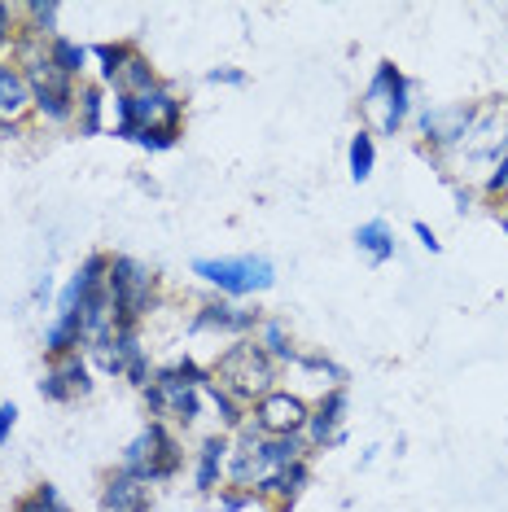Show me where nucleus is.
<instances>
[{
    "mask_svg": "<svg viewBox=\"0 0 508 512\" xmlns=\"http://www.w3.org/2000/svg\"><path fill=\"white\" fill-rule=\"evenodd\" d=\"M193 276H202L206 285L224 289L233 298H246V294L272 289L276 267L268 259H259V254H241V259H198L193 263Z\"/></svg>",
    "mask_w": 508,
    "mask_h": 512,
    "instance_id": "obj_6",
    "label": "nucleus"
},
{
    "mask_svg": "<svg viewBox=\"0 0 508 512\" xmlns=\"http://www.w3.org/2000/svg\"><path fill=\"white\" fill-rule=\"evenodd\" d=\"M303 486H307V460H298V464H285V469L268 473L254 486V495H268V499H276V508H285V504H294Z\"/></svg>",
    "mask_w": 508,
    "mask_h": 512,
    "instance_id": "obj_16",
    "label": "nucleus"
},
{
    "mask_svg": "<svg viewBox=\"0 0 508 512\" xmlns=\"http://www.w3.org/2000/svg\"><path fill=\"white\" fill-rule=\"evenodd\" d=\"M88 57H92V53L84 49V44H75V40H66V36H53V40H49V62H53L66 79H79V75H84Z\"/></svg>",
    "mask_w": 508,
    "mask_h": 512,
    "instance_id": "obj_20",
    "label": "nucleus"
},
{
    "mask_svg": "<svg viewBox=\"0 0 508 512\" xmlns=\"http://www.w3.org/2000/svg\"><path fill=\"white\" fill-rule=\"evenodd\" d=\"M456 154L465 162H500L508 154V106L473 110L465 136L456 141Z\"/></svg>",
    "mask_w": 508,
    "mask_h": 512,
    "instance_id": "obj_8",
    "label": "nucleus"
},
{
    "mask_svg": "<svg viewBox=\"0 0 508 512\" xmlns=\"http://www.w3.org/2000/svg\"><path fill=\"white\" fill-rule=\"evenodd\" d=\"M114 114H119V123H114V136H123V141H136L141 132L180 127L184 101L171 88L154 84L149 92H141V97H114Z\"/></svg>",
    "mask_w": 508,
    "mask_h": 512,
    "instance_id": "obj_4",
    "label": "nucleus"
},
{
    "mask_svg": "<svg viewBox=\"0 0 508 512\" xmlns=\"http://www.w3.org/2000/svg\"><path fill=\"white\" fill-rule=\"evenodd\" d=\"M342 416H346V390H329L325 399H320V407L307 416V442L311 447H325V442L338 438V429H342Z\"/></svg>",
    "mask_w": 508,
    "mask_h": 512,
    "instance_id": "obj_14",
    "label": "nucleus"
},
{
    "mask_svg": "<svg viewBox=\"0 0 508 512\" xmlns=\"http://www.w3.org/2000/svg\"><path fill=\"white\" fill-rule=\"evenodd\" d=\"M250 495H254V491H241V495H224V499H219V508H224V512H241V508L250 504Z\"/></svg>",
    "mask_w": 508,
    "mask_h": 512,
    "instance_id": "obj_32",
    "label": "nucleus"
},
{
    "mask_svg": "<svg viewBox=\"0 0 508 512\" xmlns=\"http://www.w3.org/2000/svg\"><path fill=\"white\" fill-rule=\"evenodd\" d=\"M92 57H97V66H101V79H106V84H114V79H119V71L127 66V57L136 53V44H123V40H106V44H92L88 49Z\"/></svg>",
    "mask_w": 508,
    "mask_h": 512,
    "instance_id": "obj_23",
    "label": "nucleus"
},
{
    "mask_svg": "<svg viewBox=\"0 0 508 512\" xmlns=\"http://www.w3.org/2000/svg\"><path fill=\"white\" fill-rule=\"evenodd\" d=\"M254 333H259L254 342L263 346V355H268L272 364H276V359H285V364H294V359H298V351H294V342H290V333H285L281 320H263Z\"/></svg>",
    "mask_w": 508,
    "mask_h": 512,
    "instance_id": "obj_22",
    "label": "nucleus"
},
{
    "mask_svg": "<svg viewBox=\"0 0 508 512\" xmlns=\"http://www.w3.org/2000/svg\"><path fill=\"white\" fill-rule=\"evenodd\" d=\"M364 110L377 114L381 136H395L399 127H403V119H408V110H412V101H408V79H403V71H399L395 62H381L377 66L373 84H368V92H364Z\"/></svg>",
    "mask_w": 508,
    "mask_h": 512,
    "instance_id": "obj_7",
    "label": "nucleus"
},
{
    "mask_svg": "<svg viewBox=\"0 0 508 512\" xmlns=\"http://www.w3.org/2000/svg\"><path fill=\"white\" fill-rule=\"evenodd\" d=\"M412 232H417V241H421V246L430 250V254H438V250H443V246H438V237L430 232V224H421V219H417V224H412Z\"/></svg>",
    "mask_w": 508,
    "mask_h": 512,
    "instance_id": "obj_30",
    "label": "nucleus"
},
{
    "mask_svg": "<svg viewBox=\"0 0 508 512\" xmlns=\"http://www.w3.org/2000/svg\"><path fill=\"white\" fill-rule=\"evenodd\" d=\"M206 79H211V84H246V75L233 71V66H224V71H211Z\"/></svg>",
    "mask_w": 508,
    "mask_h": 512,
    "instance_id": "obj_31",
    "label": "nucleus"
},
{
    "mask_svg": "<svg viewBox=\"0 0 508 512\" xmlns=\"http://www.w3.org/2000/svg\"><path fill=\"white\" fill-rule=\"evenodd\" d=\"M193 329H202V333H250V329H259V316L233 307V302H206V307L198 311V320H193Z\"/></svg>",
    "mask_w": 508,
    "mask_h": 512,
    "instance_id": "obj_13",
    "label": "nucleus"
},
{
    "mask_svg": "<svg viewBox=\"0 0 508 512\" xmlns=\"http://www.w3.org/2000/svg\"><path fill=\"white\" fill-rule=\"evenodd\" d=\"M176 141H180V127H158V132L136 136V145L141 149H176Z\"/></svg>",
    "mask_w": 508,
    "mask_h": 512,
    "instance_id": "obj_27",
    "label": "nucleus"
},
{
    "mask_svg": "<svg viewBox=\"0 0 508 512\" xmlns=\"http://www.w3.org/2000/svg\"><path fill=\"white\" fill-rule=\"evenodd\" d=\"M14 512H71V508L62 504V495H57V486L44 482V486H36V491H31L27 499H18Z\"/></svg>",
    "mask_w": 508,
    "mask_h": 512,
    "instance_id": "obj_26",
    "label": "nucleus"
},
{
    "mask_svg": "<svg viewBox=\"0 0 508 512\" xmlns=\"http://www.w3.org/2000/svg\"><path fill=\"white\" fill-rule=\"evenodd\" d=\"M101 110H106V97H101L97 84H84L75 97V123H79V136H97L101 132Z\"/></svg>",
    "mask_w": 508,
    "mask_h": 512,
    "instance_id": "obj_21",
    "label": "nucleus"
},
{
    "mask_svg": "<svg viewBox=\"0 0 508 512\" xmlns=\"http://www.w3.org/2000/svg\"><path fill=\"white\" fill-rule=\"evenodd\" d=\"M355 246L373 263H386V259H395V232H390L386 219H368V224L355 228Z\"/></svg>",
    "mask_w": 508,
    "mask_h": 512,
    "instance_id": "obj_18",
    "label": "nucleus"
},
{
    "mask_svg": "<svg viewBox=\"0 0 508 512\" xmlns=\"http://www.w3.org/2000/svg\"><path fill=\"white\" fill-rule=\"evenodd\" d=\"M307 403L290 390H272L254 403V425L259 434H272V438H298L307 429Z\"/></svg>",
    "mask_w": 508,
    "mask_h": 512,
    "instance_id": "obj_9",
    "label": "nucleus"
},
{
    "mask_svg": "<svg viewBox=\"0 0 508 512\" xmlns=\"http://www.w3.org/2000/svg\"><path fill=\"white\" fill-rule=\"evenodd\" d=\"M473 119L469 106H447V110H421V136L434 149H456V141L465 136V127Z\"/></svg>",
    "mask_w": 508,
    "mask_h": 512,
    "instance_id": "obj_12",
    "label": "nucleus"
},
{
    "mask_svg": "<svg viewBox=\"0 0 508 512\" xmlns=\"http://www.w3.org/2000/svg\"><path fill=\"white\" fill-rule=\"evenodd\" d=\"M206 381H211V372H202L193 359H184V364L149 377L145 399H149V407H154V416H167V421H176V425H193L198 421Z\"/></svg>",
    "mask_w": 508,
    "mask_h": 512,
    "instance_id": "obj_1",
    "label": "nucleus"
},
{
    "mask_svg": "<svg viewBox=\"0 0 508 512\" xmlns=\"http://www.w3.org/2000/svg\"><path fill=\"white\" fill-rule=\"evenodd\" d=\"M373 167H377V145H373V136H368V132H355V136H351V180L364 184L368 176H373Z\"/></svg>",
    "mask_w": 508,
    "mask_h": 512,
    "instance_id": "obj_24",
    "label": "nucleus"
},
{
    "mask_svg": "<svg viewBox=\"0 0 508 512\" xmlns=\"http://www.w3.org/2000/svg\"><path fill=\"white\" fill-rule=\"evenodd\" d=\"M224 473H228V438H224V434H215V438H206V442H202V451H198L193 486H198V491H215L219 477H224Z\"/></svg>",
    "mask_w": 508,
    "mask_h": 512,
    "instance_id": "obj_17",
    "label": "nucleus"
},
{
    "mask_svg": "<svg viewBox=\"0 0 508 512\" xmlns=\"http://www.w3.org/2000/svg\"><path fill=\"white\" fill-rule=\"evenodd\" d=\"M158 79H154V66H149V57L136 49L132 57H127V66L119 71V79H114V92L119 97H141V92H149Z\"/></svg>",
    "mask_w": 508,
    "mask_h": 512,
    "instance_id": "obj_19",
    "label": "nucleus"
},
{
    "mask_svg": "<svg viewBox=\"0 0 508 512\" xmlns=\"http://www.w3.org/2000/svg\"><path fill=\"white\" fill-rule=\"evenodd\" d=\"M215 381H219V386H224L228 394H233L237 403H246V407H250L254 399L272 394L276 364H272L268 355H263V346H259V342H237L233 351L219 359Z\"/></svg>",
    "mask_w": 508,
    "mask_h": 512,
    "instance_id": "obj_3",
    "label": "nucleus"
},
{
    "mask_svg": "<svg viewBox=\"0 0 508 512\" xmlns=\"http://www.w3.org/2000/svg\"><path fill=\"white\" fill-rule=\"evenodd\" d=\"M487 189H491V193H500V189H508V154H504L500 162H495V171H491V176H487Z\"/></svg>",
    "mask_w": 508,
    "mask_h": 512,
    "instance_id": "obj_29",
    "label": "nucleus"
},
{
    "mask_svg": "<svg viewBox=\"0 0 508 512\" xmlns=\"http://www.w3.org/2000/svg\"><path fill=\"white\" fill-rule=\"evenodd\" d=\"M27 14H31L27 36H40V40L57 36V14H62V5H57V0H36V5H27Z\"/></svg>",
    "mask_w": 508,
    "mask_h": 512,
    "instance_id": "obj_25",
    "label": "nucleus"
},
{
    "mask_svg": "<svg viewBox=\"0 0 508 512\" xmlns=\"http://www.w3.org/2000/svg\"><path fill=\"white\" fill-rule=\"evenodd\" d=\"M27 110H31V88H27V79H22L18 66L0 62V127L18 123Z\"/></svg>",
    "mask_w": 508,
    "mask_h": 512,
    "instance_id": "obj_15",
    "label": "nucleus"
},
{
    "mask_svg": "<svg viewBox=\"0 0 508 512\" xmlns=\"http://www.w3.org/2000/svg\"><path fill=\"white\" fill-rule=\"evenodd\" d=\"M106 289L114 302V329L119 333H136L154 302V272L136 259H110L106 272Z\"/></svg>",
    "mask_w": 508,
    "mask_h": 512,
    "instance_id": "obj_2",
    "label": "nucleus"
},
{
    "mask_svg": "<svg viewBox=\"0 0 508 512\" xmlns=\"http://www.w3.org/2000/svg\"><path fill=\"white\" fill-rule=\"evenodd\" d=\"M14 421H18V407L14 403H0V447H5L9 434H14Z\"/></svg>",
    "mask_w": 508,
    "mask_h": 512,
    "instance_id": "obj_28",
    "label": "nucleus"
},
{
    "mask_svg": "<svg viewBox=\"0 0 508 512\" xmlns=\"http://www.w3.org/2000/svg\"><path fill=\"white\" fill-rule=\"evenodd\" d=\"M504 232H508V215H504Z\"/></svg>",
    "mask_w": 508,
    "mask_h": 512,
    "instance_id": "obj_33",
    "label": "nucleus"
},
{
    "mask_svg": "<svg viewBox=\"0 0 508 512\" xmlns=\"http://www.w3.org/2000/svg\"><path fill=\"white\" fill-rule=\"evenodd\" d=\"M40 394L49 403H71L79 394H88V364L79 359V351L53 359V368L44 372V381H40Z\"/></svg>",
    "mask_w": 508,
    "mask_h": 512,
    "instance_id": "obj_10",
    "label": "nucleus"
},
{
    "mask_svg": "<svg viewBox=\"0 0 508 512\" xmlns=\"http://www.w3.org/2000/svg\"><path fill=\"white\" fill-rule=\"evenodd\" d=\"M101 508L106 512H149V482H141L136 473H110L101 486Z\"/></svg>",
    "mask_w": 508,
    "mask_h": 512,
    "instance_id": "obj_11",
    "label": "nucleus"
},
{
    "mask_svg": "<svg viewBox=\"0 0 508 512\" xmlns=\"http://www.w3.org/2000/svg\"><path fill=\"white\" fill-rule=\"evenodd\" d=\"M180 464H184V451H180V442L167 434L163 421H149L123 451V469L136 473L141 482H167V477L180 473Z\"/></svg>",
    "mask_w": 508,
    "mask_h": 512,
    "instance_id": "obj_5",
    "label": "nucleus"
}]
</instances>
